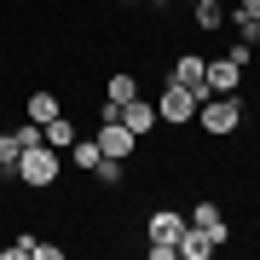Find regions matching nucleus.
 Here are the masks:
<instances>
[{"instance_id":"obj_1","label":"nucleus","mask_w":260,"mask_h":260,"mask_svg":"<svg viewBox=\"0 0 260 260\" xmlns=\"http://www.w3.org/2000/svg\"><path fill=\"white\" fill-rule=\"evenodd\" d=\"M12 174H18L29 191H52V185H58V174H64V156H58L52 145H29L23 156H18V168H12Z\"/></svg>"},{"instance_id":"obj_2","label":"nucleus","mask_w":260,"mask_h":260,"mask_svg":"<svg viewBox=\"0 0 260 260\" xmlns=\"http://www.w3.org/2000/svg\"><path fill=\"white\" fill-rule=\"evenodd\" d=\"M197 121H203V133L225 139V133L243 127V99H237V93H208L203 104H197Z\"/></svg>"},{"instance_id":"obj_3","label":"nucleus","mask_w":260,"mask_h":260,"mask_svg":"<svg viewBox=\"0 0 260 260\" xmlns=\"http://www.w3.org/2000/svg\"><path fill=\"white\" fill-rule=\"evenodd\" d=\"M197 104H203V93H191V87L168 81L162 99H156V121H168V127H185V121H197Z\"/></svg>"},{"instance_id":"obj_4","label":"nucleus","mask_w":260,"mask_h":260,"mask_svg":"<svg viewBox=\"0 0 260 260\" xmlns=\"http://www.w3.org/2000/svg\"><path fill=\"white\" fill-rule=\"evenodd\" d=\"M93 139H99V150H104V156H116V162H127L133 150H139V139H133L121 121H99V133H93Z\"/></svg>"},{"instance_id":"obj_5","label":"nucleus","mask_w":260,"mask_h":260,"mask_svg":"<svg viewBox=\"0 0 260 260\" xmlns=\"http://www.w3.org/2000/svg\"><path fill=\"white\" fill-rule=\"evenodd\" d=\"M203 87H208V93H237V87H243V64H237V58H208Z\"/></svg>"},{"instance_id":"obj_6","label":"nucleus","mask_w":260,"mask_h":260,"mask_svg":"<svg viewBox=\"0 0 260 260\" xmlns=\"http://www.w3.org/2000/svg\"><path fill=\"white\" fill-rule=\"evenodd\" d=\"M185 214H179V208H156V214H150V220H145V237L150 243H174V249H179V232H185Z\"/></svg>"},{"instance_id":"obj_7","label":"nucleus","mask_w":260,"mask_h":260,"mask_svg":"<svg viewBox=\"0 0 260 260\" xmlns=\"http://www.w3.org/2000/svg\"><path fill=\"white\" fill-rule=\"evenodd\" d=\"M191 225H203L214 243H232V220H225V214H220V203H208V197L191 208Z\"/></svg>"},{"instance_id":"obj_8","label":"nucleus","mask_w":260,"mask_h":260,"mask_svg":"<svg viewBox=\"0 0 260 260\" xmlns=\"http://www.w3.org/2000/svg\"><path fill=\"white\" fill-rule=\"evenodd\" d=\"M116 121H121V127L133 133V139H145V133L156 127V104H145V99H127V104H121V116H116Z\"/></svg>"},{"instance_id":"obj_9","label":"nucleus","mask_w":260,"mask_h":260,"mask_svg":"<svg viewBox=\"0 0 260 260\" xmlns=\"http://www.w3.org/2000/svg\"><path fill=\"white\" fill-rule=\"evenodd\" d=\"M203 70H208V58L185 52V58H174V70H168V81H179V87H191V93H203V99H208V87H203Z\"/></svg>"},{"instance_id":"obj_10","label":"nucleus","mask_w":260,"mask_h":260,"mask_svg":"<svg viewBox=\"0 0 260 260\" xmlns=\"http://www.w3.org/2000/svg\"><path fill=\"white\" fill-rule=\"evenodd\" d=\"M64 249L58 243H41V237H18V243H6L0 249V260H58Z\"/></svg>"},{"instance_id":"obj_11","label":"nucleus","mask_w":260,"mask_h":260,"mask_svg":"<svg viewBox=\"0 0 260 260\" xmlns=\"http://www.w3.org/2000/svg\"><path fill=\"white\" fill-rule=\"evenodd\" d=\"M214 249H220V243H214L203 225H185V232H179V260H208Z\"/></svg>"},{"instance_id":"obj_12","label":"nucleus","mask_w":260,"mask_h":260,"mask_svg":"<svg viewBox=\"0 0 260 260\" xmlns=\"http://www.w3.org/2000/svg\"><path fill=\"white\" fill-rule=\"evenodd\" d=\"M75 139H81V133H75L70 116H52V121H47V145H52V150H70Z\"/></svg>"},{"instance_id":"obj_13","label":"nucleus","mask_w":260,"mask_h":260,"mask_svg":"<svg viewBox=\"0 0 260 260\" xmlns=\"http://www.w3.org/2000/svg\"><path fill=\"white\" fill-rule=\"evenodd\" d=\"M23 110H29V121H41V127H47V121H52V116H64V104H58L52 93H35V99H29V104H23Z\"/></svg>"},{"instance_id":"obj_14","label":"nucleus","mask_w":260,"mask_h":260,"mask_svg":"<svg viewBox=\"0 0 260 260\" xmlns=\"http://www.w3.org/2000/svg\"><path fill=\"white\" fill-rule=\"evenodd\" d=\"M99 156H104V150H99V139H75V145H70V162L81 168V174H93V168H99Z\"/></svg>"},{"instance_id":"obj_15","label":"nucleus","mask_w":260,"mask_h":260,"mask_svg":"<svg viewBox=\"0 0 260 260\" xmlns=\"http://www.w3.org/2000/svg\"><path fill=\"white\" fill-rule=\"evenodd\" d=\"M104 99H110V104L139 99V81H133V75H110V81H104Z\"/></svg>"},{"instance_id":"obj_16","label":"nucleus","mask_w":260,"mask_h":260,"mask_svg":"<svg viewBox=\"0 0 260 260\" xmlns=\"http://www.w3.org/2000/svg\"><path fill=\"white\" fill-rule=\"evenodd\" d=\"M191 12H197V29H220L225 23V6H220V0H197Z\"/></svg>"},{"instance_id":"obj_17","label":"nucleus","mask_w":260,"mask_h":260,"mask_svg":"<svg viewBox=\"0 0 260 260\" xmlns=\"http://www.w3.org/2000/svg\"><path fill=\"white\" fill-rule=\"evenodd\" d=\"M232 23H237L243 47H254V41H260V18H249V12H232Z\"/></svg>"},{"instance_id":"obj_18","label":"nucleus","mask_w":260,"mask_h":260,"mask_svg":"<svg viewBox=\"0 0 260 260\" xmlns=\"http://www.w3.org/2000/svg\"><path fill=\"white\" fill-rule=\"evenodd\" d=\"M18 156H23L18 133H0V168H18Z\"/></svg>"},{"instance_id":"obj_19","label":"nucleus","mask_w":260,"mask_h":260,"mask_svg":"<svg viewBox=\"0 0 260 260\" xmlns=\"http://www.w3.org/2000/svg\"><path fill=\"white\" fill-rule=\"evenodd\" d=\"M93 174H99V185H121V162H116V156H99Z\"/></svg>"},{"instance_id":"obj_20","label":"nucleus","mask_w":260,"mask_h":260,"mask_svg":"<svg viewBox=\"0 0 260 260\" xmlns=\"http://www.w3.org/2000/svg\"><path fill=\"white\" fill-rule=\"evenodd\" d=\"M18 145L29 150V145H47V127H41V121H23L18 127Z\"/></svg>"},{"instance_id":"obj_21","label":"nucleus","mask_w":260,"mask_h":260,"mask_svg":"<svg viewBox=\"0 0 260 260\" xmlns=\"http://www.w3.org/2000/svg\"><path fill=\"white\" fill-rule=\"evenodd\" d=\"M145 254H150V260H179V249H174V243H150Z\"/></svg>"},{"instance_id":"obj_22","label":"nucleus","mask_w":260,"mask_h":260,"mask_svg":"<svg viewBox=\"0 0 260 260\" xmlns=\"http://www.w3.org/2000/svg\"><path fill=\"white\" fill-rule=\"evenodd\" d=\"M237 12H249V18H260V0H237Z\"/></svg>"},{"instance_id":"obj_23","label":"nucleus","mask_w":260,"mask_h":260,"mask_svg":"<svg viewBox=\"0 0 260 260\" xmlns=\"http://www.w3.org/2000/svg\"><path fill=\"white\" fill-rule=\"evenodd\" d=\"M145 6H168V0H145Z\"/></svg>"}]
</instances>
